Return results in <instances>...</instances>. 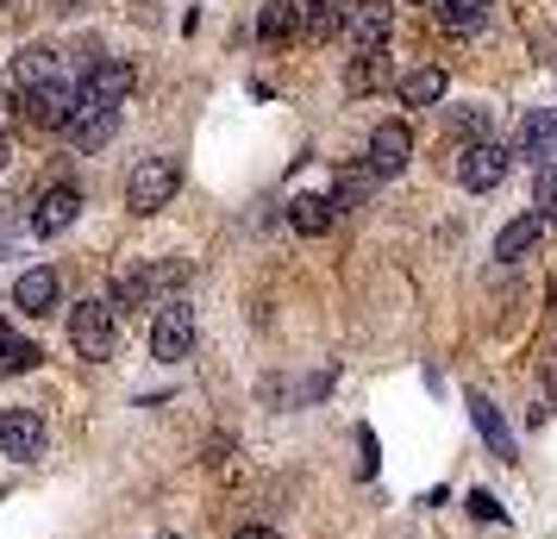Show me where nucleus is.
Returning a JSON list of instances; mask_svg holds the SVG:
<instances>
[{
	"label": "nucleus",
	"instance_id": "f257e3e1",
	"mask_svg": "<svg viewBox=\"0 0 557 539\" xmlns=\"http://www.w3.org/2000/svg\"><path fill=\"white\" fill-rule=\"evenodd\" d=\"M176 188H182V163L176 157H145V163L126 176V207L132 213H157V207H170Z\"/></svg>",
	"mask_w": 557,
	"mask_h": 539
},
{
	"label": "nucleus",
	"instance_id": "f03ea898",
	"mask_svg": "<svg viewBox=\"0 0 557 539\" xmlns=\"http://www.w3.org/2000/svg\"><path fill=\"white\" fill-rule=\"evenodd\" d=\"M70 345H76L82 358H113V345H120V320L107 302H76L70 308Z\"/></svg>",
	"mask_w": 557,
	"mask_h": 539
},
{
	"label": "nucleus",
	"instance_id": "7ed1b4c3",
	"mask_svg": "<svg viewBox=\"0 0 557 539\" xmlns=\"http://www.w3.org/2000/svg\"><path fill=\"white\" fill-rule=\"evenodd\" d=\"M195 352V308L188 302H163L151 320V358L157 364H182Z\"/></svg>",
	"mask_w": 557,
	"mask_h": 539
},
{
	"label": "nucleus",
	"instance_id": "20e7f679",
	"mask_svg": "<svg viewBox=\"0 0 557 539\" xmlns=\"http://www.w3.org/2000/svg\"><path fill=\"white\" fill-rule=\"evenodd\" d=\"M507 145H495V138H482V145H463L457 151V182L470 188V195H488V188H502L507 182Z\"/></svg>",
	"mask_w": 557,
	"mask_h": 539
},
{
	"label": "nucleus",
	"instance_id": "39448f33",
	"mask_svg": "<svg viewBox=\"0 0 557 539\" xmlns=\"http://www.w3.org/2000/svg\"><path fill=\"white\" fill-rule=\"evenodd\" d=\"M45 439H51L45 414H32V408H7L0 414V458H13V464L45 458Z\"/></svg>",
	"mask_w": 557,
	"mask_h": 539
},
{
	"label": "nucleus",
	"instance_id": "423d86ee",
	"mask_svg": "<svg viewBox=\"0 0 557 539\" xmlns=\"http://www.w3.org/2000/svg\"><path fill=\"white\" fill-rule=\"evenodd\" d=\"M132 95V63H95L76 82V113H101V107H126Z\"/></svg>",
	"mask_w": 557,
	"mask_h": 539
},
{
	"label": "nucleus",
	"instance_id": "0eeeda50",
	"mask_svg": "<svg viewBox=\"0 0 557 539\" xmlns=\"http://www.w3.org/2000/svg\"><path fill=\"white\" fill-rule=\"evenodd\" d=\"M407 157H413V132H407V120H382V126L370 132V176H401Z\"/></svg>",
	"mask_w": 557,
	"mask_h": 539
},
{
	"label": "nucleus",
	"instance_id": "6e6552de",
	"mask_svg": "<svg viewBox=\"0 0 557 539\" xmlns=\"http://www.w3.org/2000/svg\"><path fill=\"white\" fill-rule=\"evenodd\" d=\"M388 26H395V7L388 0H357V7H345V32L357 38V51H382L388 45Z\"/></svg>",
	"mask_w": 557,
	"mask_h": 539
},
{
	"label": "nucleus",
	"instance_id": "1a4fd4ad",
	"mask_svg": "<svg viewBox=\"0 0 557 539\" xmlns=\"http://www.w3.org/2000/svg\"><path fill=\"white\" fill-rule=\"evenodd\" d=\"M57 302H63V283H57L51 264H38V270H26L13 283V308L20 314H57Z\"/></svg>",
	"mask_w": 557,
	"mask_h": 539
},
{
	"label": "nucleus",
	"instance_id": "9d476101",
	"mask_svg": "<svg viewBox=\"0 0 557 539\" xmlns=\"http://www.w3.org/2000/svg\"><path fill=\"white\" fill-rule=\"evenodd\" d=\"M513 151L520 157H557V107H532L513 126Z\"/></svg>",
	"mask_w": 557,
	"mask_h": 539
},
{
	"label": "nucleus",
	"instance_id": "9b49d317",
	"mask_svg": "<svg viewBox=\"0 0 557 539\" xmlns=\"http://www.w3.org/2000/svg\"><path fill=\"white\" fill-rule=\"evenodd\" d=\"M26 101H32V120H38V126L70 132V120H76V82L57 76L51 88H38V95H26Z\"/></svg>",
	"mask_w": 557,
	"mask_h": 539
},
{
	"label": "nucleus",
	"instance_id": "f8f14e48",
	"mask_svg": "<svg viewBox=\"0 0 557 539\" xmlns=\"http://www.w3.org/2000/svg\"><path fill=\"white\" fill-rule=\"evenodd\" d=\"M463 402H470V420H476V433L488 439V452H495V458H513V427L502 420V408H495L488 395H476V389H470Z\"/></svg>",
	"mask_w": 557,
	"mask_h": 539
},
{
	"label": "nucleus",
	"instance_id": "ddd939ff",
	"mask_svg": "<svg viewBox=\"0 0 557 539\" xmlns=\"http://www.w3.org/2000/svg\"><path fill=\"white\" fill-rule=\"evenodd\" d=\"M539 245H545V220H539V213H520V220H507V226H502L495 257H502V264H520V257L539 252Z\"/></svg>",
	"mask_w": 557,
	"mask_h": 539
},
{
	"label": "nucleus",
	"instance_id": "4468645a",
	"mask_svg": "<svg viewBox=\"0 0 557 539\" xmlns=\"http://www.w3.org/2000/svg\"><path fill=\"white\" fill-rule=\"evenodd\" d=\"M57 82V57L51 51H20L13 57V88L20 95H38V88H51Z\"/></svg>",
	"mask_w": 557,
	"mask_h": 539
},
{
	"label": "nucleus",
	"instance_id": "2eb2a0df",
	"mask_svg": "<svg viewBox=\"0 0 557 539\" xmlns=\"http://www.w3.org/2000/svg\"><path fill=\"white\" fill-rule=\"evenodd\" d=\"M301 32L307 38H320V45L338 38V32H345V0H307L301 7Z\"/></svg>",
	"mask_w": 557,
	"mask_h": 539
},
{
	"label": "nucleus",
	"instance_id": "dca6fc26",
	"mask_svg": "<svg viewBox=\"0 0 557 539\" xmlns=\"http://www.w3.org/2000/svg\"><path fill=\"white\" fill-rule=\"evenodd\" d=\"M76 207H82L76 188H51V195L38 201V213H32V226H38V232H63L70 220H76Z\"/></svg>",
	"mask_w": 557,
	"mask_h": 539
},
{
	"label": "nucleus",
	"instance_id": "f3484780",
	"mask_svg": "<svg viewBox=\"0 0 557 539\" xmlns=\"http://www.w3.org/2000/svg\"><path fill=\"white\" fill-rule=\"evenodd\" d=\"M445 101V70H407L401 76V107H438Z\"/></svg>",
	"mask_w": 557,
	"mask_h": 539
},
{
	"label": "nucleus",
	"instance_id": "a211bd4d",
	"mask_svg": "<svg viewBox=\"0 0 557 539\" xmlns=\"http://www.w3.org/2000/svg\"><path fill=\"white\" fill-rule=\"evenodd\" d=\"M113 132H120V107H101V113H76V120H70V138H76V145H88V151H95V145H107Z\"/></svg>",
	"mask_w": 557,
	"mask_h": 539
},
{
	"label": "nucleus",
	"instance_id": "6ab92c4d",
	"mask_svg": "<svg viewBox=\"0 0 557 539\" xmlns=\"http://www.w3.org/2000/svg\"><path fill=\"white\" fill-rule=\"evenodd\" d=\"M257 32H263L270 45H282V38H295V32H301V7H295V0H270V7L257 13Z\"/></svg>",
	"mask_w": 557,
	"mask_h": 539
},
{
	"label": "nucleus",
	"instance_id": "aec40b11",
	"mask_svg": "<svg viewBox=\"0 0 557 539\" xmlns=\"http://www.w3.org/2000/svg\"><path fill=\"white\" fill-rule=\"evenodd\" d=\"M288 220H295V232L320 238V232L332 226V201L326 195H295V201H288Z\"/></svg>",
	"mask_w": 557,
	"mask_h": 539
},
{
	"label": "nucleus",
	"instance_id": "412c9836",
	"mask_svg": "<svg viewBox=\"0 0 557 539\" xmlns=\"http://www.w3.org/2000/svg\"><path fill=\"white\" fill-rule=\"evenodd\" d=\"M38 358H45V352H38L32 339H20V333H7V327H0V370H7V377H26V370H38Z\"/></svg>",
	"mask_w": 557,
	"mask_h": 539
},
{
	"label": "nucleus",
	"instance_id": "4be33fe9",
	"mask_svg": "<svg viewBox=\"0 0 557 539\" xmlns=\"http://www.w3.org/2000/svg\"><path fill=\"white\" fill-rule=\"evenodd\" d=\"M482 13H488V0H438V20H445V32H476Z\"/></svg>",
	"mask_w": 557,
	"mask_h": 539
},
{
	"label": "nucleus",
	"instance_id": "5701e85b",
	"mask_svg": "<svg viewBox=\"0 0 557 539\" xmlns=\"http://www.w3.org/2000/svg\"><path fill=\"white\" fill-rule=\"evenodd\" d=\"M376 82H382V51H357V63L345 70V88L351 95H370Z\"/></svg>",
	"mask_w": 557,
	"mask_h": 539
},
{
	"label": "nucleus",
	"instance_id": "b1692460",
	"mask_svg": "<svg viewBox=\"0 0 557 539\" xmlns=\"http://www.w3.org/2000/svg\"><path fill=\"white\" fill-rule=\"evenodd\" d=\"M451 126L463 132L470 145H482V138H488V113H482V107H463V113H451Z\"/></svg>",
	"mask_w": 557,
	"mask_h": 539
},
{
	"label": "nucleus",
	"instance_id": "393cba45",
	"mask_svg": "<svg viewBox=\"0 0 557 539\" xmlns=\"http://www.w3.org/2000/svg\"><path fill=\"white\" fill-rule=\"evenodd\" d=\"M539 220H557V163L539 170Z\"/></svg>",
	"mask_w": 557,
	"mask_h": 539
},
{
	"label": "nucleus",
	"instance_id": "a878e982",
	"mask_svg": "<svg viewBox=\"0 0 557 539\" xmlns=\"http://www.w3.org/2000/svg\"><path fill=\"white\" fill-rule=\"evenodd\" d=\"M470 514H476V520H502V502H495V495H488V489H470Z\"/></svg>",
	"mask_w": 557,
	"mask_h": 539
},
{
	"label": "nucleus",
	"instance_id": "bb28decb",
	"mask_svg": "<svg viewBox=\"0 0 557 539\" xmlns=\"http://www.w3.org/2000/svg\"><path fill=\"white\" fill-rule=\"evenodd\" d=\"M7 170H13V138L0 132V176H7Z\"/></svg>",
	"mask_w": 557,
	"mask_h": 539
},
{
	"label": "nucleus",
	"instance_id": "cd10ccee",
	"mask_svg": "<svg viewBox=\"0 0 557 539\" xmlns=\"http://www.w3.org/2000/svg\"><path fill=\"white\" fill-rule=\"evenodd\" d=\"M238 539H276V534H270V527H245Z\"/></svg>",
	"mask_w": 557,
	"mask_h": 539
},
{
	"label": "nucleus",
	"instance_id": "c85d7f7f",
	"mask_svg": "<svg viewBox=\"0 0 557 539\" xmlns=\"http://www.w3.org/2000/svg\"><path fill=\"white\" fill-rule=\"evenodd\" d=\"M552 314H557V283H552Z\"/></svg>",
	"mask_w": 557,
	"mask_h": 539
},
{
	"label": "nucleus",
	"instance_id": "c756f323",
	"mask_svg": "<svg viewBox=\"0 0 557 539\" xmlns=\"http://www.w3.org/2000/svg\"><path fill=\"white\" fill-rule=\"evenodd\" d=\"M413 7H426V0H413Z\"/></svg>",
	"mask_w": 557,
	"mask_h": 539
}]
</instances>
